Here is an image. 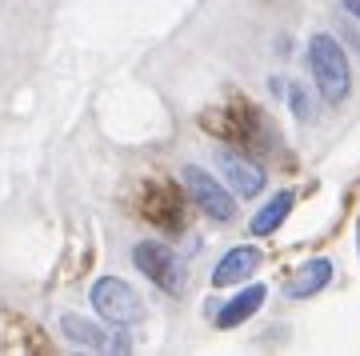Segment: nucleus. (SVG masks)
<instances>
[{
  "mask_svg": "<svg viewBox=\"0 0 360 356\" xmlns=\"http://www.w3.org/2000/svg\"><path fill=\"white\" fill-rule=\"evenodd\" d=\"M269 89L276 92V96H281V92H284V77H272V80H269Z\"/></svg>",
  "mask_w": 360,
  "mask_h": 356,
  "instance_id": "14",
  "label": "nucleus"
},
{
  "mask_svg": "<svg viewBox=\"0 0 360 356\" xmlns=\"http://www.w3.org/2000/svg\"><path fill=\"white\" fill-rule=\"evenodd\" d=\"M180 180L188 184V192H193L196 208H200L205 217H212V220H232V217H236V201H232V192L224 189V184H220L217 177H208L205 168L184 165Z\"/></svg>",
  "mask_w": 360,
  "mask_h": 356,
  "instance_id": "4",
  "label": "nucleus"
},
{
  "mask_svg": "<svg viewBox=\"0 0 360 356\" xmlns=\"http://www.w3.org/2000/svg\"><path fill=\"white\" fill-rule=\"evenodd\" d=\"M309 68H312V80L328 104H340L348 96V56L345 49L336 44L328 32H316L309 40Z\"/></svg>",
  "mask_w": 360,
  "mask_h": 356,
  "instance_id": "1",
  "label": "nucleus"
},
{
  "mask_svg": "<svg viewBox=\"0 0 360 356\" xmlns=\"http://www.w3.org/2000/svg\"><path fill=\"white\" fill-rule=\"evenodd\" d=\"M260 305H264V288H260V284H248L236 300H229L224 308H217V324L220 329H236V324H245Z\"/></svg>",
  "mask_w": 360,
  "mask_h": 356,
  "instance_id": "9",
  "label": "nucleus"
},
{
  "mask_svg": "<svg viewBox=\"0 0 360 356\" xmlns=\"http://www.w3.org/2000/svg\"><path fill=\"white\" fill-rule=\"evenodd\" d=\"M292 113L300 116V120H304V116H312V101L304 96V89H300V84L292 89Z\"/></svg>",
  "mask_w": 360,
  "mask_h": 356,
  "instance_id": "12",
  "label": "nucleus"
},
{
  "mask_svg": "<svg viewBox=\"0 0 360 356\" xmlns=\"http://www.w3.org/2000/svg\"><path fill=\"white\" fill-rule=\"evenodd\" d=\"M92 305L108 324H141L144 320V305L129 280H116V276L96 280L92 284Z\"/></svg>",
  "mask_w": 360,
  "mask_h": 356,
  "instance_id": "2",
  "label": "nucleus"
},
{
  "mask_svg": "<svg viewBox=\"0 0 360 356\" xmlns=\"http://www.w3.org/2000/svg\"><path fill=\"white\" fill-rule=\"evenodd\" d=\"M288 208H292V192H276L264 208H260L257 217H252V232L257 236H269V232H276L284 224V217H288Z\"/></svg>",
  "mask_w": 360,
  "mask_h": 356,
  "instance_id": "10",
  "label": "nucleus"
},
{
  "mask_svg": "<svg viewBox=\"0 0 360 356\" xmlns=\"http://www.w3.org/2000/svg\"><path fill=\"white\" fill-rule=\"evenodd\" d=\"M257 265H260V253L252 248V244H240V248H232V253L217 265V272H212V284H217V288H224V284H236V280H245Z\"/></svg>",
  "mask_w": 360,
  "mask_h": 356,
  "instance_id": "7",
  "label": "nucleus"
},
{
  "mask_svg": "<svg viewBox=\"0 0 360 356\" xmlns=\"http://www.w3.org/2000/svg\"><path fill=\"white\" fill-rule=\"evenodd\" d=\"M132 260H136V268H141L153 284H160L168 296L184 293V268H180V260L172 256V248H165V244H156V241H141L132 248Z\"/></svg>",
  "mask_w": 360,
  "mask_h": 356,
  "instance_id": "3",
  "label": "nucleus"
},
{
  "mask_svg": "<svg viewBox=\"0 0 360 356\" xmlns=\"http://www.w3.org/2000/svg\"><path fill=\"white\" fill-rule=\"evenodd\" d=\"M60 332H65L77 348H89V352H129V341H124V336H116V332L101 329V324H92V320L77 317V312L60 317Z\"/></svg>",
  "mask_w": 360,
  "mask_h": 356,
  "instance_id": "5",
  "label": "nucleus"
},
{
  "mask_svg": "<svg viewBox=\"0 0 360 356\" xmlns=\"http://www.w3.org/2000/svg\"><path fill=\"white\" fill-rule=\"evenodd\" d=\"M340 4H345L348 13H352V16H356V20H360V0H340Z\"/></svg>",
  "mask_w": 360,
  "mask_h": 356,
  "instance_id": "13",
  "label": "nucleus"
},
{
  "mask_svg": "<svg viewBox=\"0 0 360 356\" xmlns=\"http://www.w3.org/2000/svg\"><path fill=\"white\" fill-rule=\"evenodd\" d=\"M144 217L156 220V224H165V229H180V224H184L176 201H172V189H160V201H153V196H148V204H144Z\"/></svg>",
  "mask_w": 360,
  "mask_h": 356,
  "instance_id": "11",
  "label": "nucleus"
},
{
  "mask_svg": "<svg viewBox=\"0 0 360 356\" xmlns=\"http://www.w3.org/2000/svg\"><path fill=\"white\" fill-rule=\"evenodd\" d=\"M328 280H333V265H328L324 256H316V260H309V265L296 268V276L288 280V296H292V300H304V296L321 293Z\"/></svg>",
  "mask_w": 360,
  "mask_h": 356,
  "instance_id": "8",
  "label": "nucleus"
},
{
  "mask_svg": "<svg viewBox=\"0 0 360 356\" xmlns=\"http://www.w3.org/2000/svg\"><path fill=\"white\" fill-rule=\"evenodd\" d=\"M220 172L229 177L232 192L236 196H257L260 189H264V172H260L252 160H245V156H232V153H220Z\"/></svg>",
  "mask_w": 360,
  "mask_h": 356,
  "instance_id": "6",
  "label": "nucleus"
}]
</instances>
